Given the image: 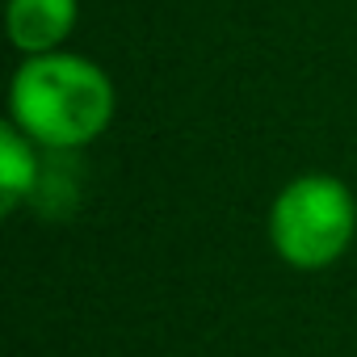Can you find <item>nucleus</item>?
Returning a JSON list of instances; mask_svg holds the SVG:
<instances>
[{
  "instance_id": "obj_1",
  "label": "nucleus",
  "mask_w": 357,
  "mask_h": 357,
  "mask_svg": "<svg viewBox=\"0 0 357 357\" xmlns=\"http://www.w3.org/2000/svg\"><path fill=\"white\" fill-rule=\"evenodd\" d=\"M109 114L114 89L80 55H34L13 80V118L34 143L84 147L109 126Z\"/></svg>"
},
{
  "instance_id": "obj_2",
  "label": "nucleus",
  "mask_w": 357,
  "mask_h": 357,
  "mask_svg": "<svg viewBox=\"0 0 357 357\" xmlns=\"http://www.w3.org/2000/svg\"><path fill=\"white\" fill-rule=\"evenodd\" d=\"M357 227V206L353 194L336 181V176L307 172L290 181L273 211H269V240L282 261L294 269H324L332 265Z\"/></svg>"
},
{
  "instance_id": "obj_3",
  "label": "nucleus",
  "mask_w": 357,
  "mask_h": 357,
  "mask_svg": "<svg viewBox=\"0 0 357 357\" xmlns=\"http://www.w3.org/2000/svg\"><path fill=\"white\" fill-rule=\"evenodd\" d=\"M76 26V0H9V38L30 51H55Z\"/></svg>"
},
{
  "instance_id": "obj_4",
  "label": "nucleus",
  "mask_w": 357,
  "mask_h": 357,
  "mask_svg": "<svg viewBox=\"0 0 357 357\" xmlns=\"http://www.w3.org/2000/svg\"><path fill=\"white\" fill-rule=\"evenodd\" d=\"M26 139L30 135L22 126L0 130V194H5V211H13L22 202V194L34 190V176H38V164H34V151Z\"/></svg>"
}]
</instances>
